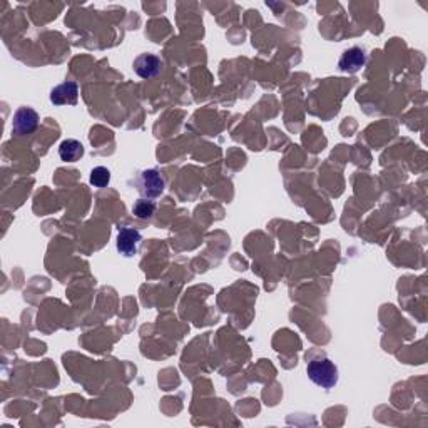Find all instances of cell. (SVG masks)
Wrapping results in <instances>:
<instances>
[{
  "label": "cell",
  "instance_id": "obj_9",
  "mask_svg": "<svg viewBox=\"0 0 428 428\" xmlns=\"http://www.w3.org/2000/svg\"><path fill=\"white\" fill-rule=\"evenodd\" d=\"M132 213H134L136 218L139 219H147L151 218L154 213H156V203L149 199H138L132 206Z\"/></svg>",
  "mask_w": 428,
  "mask_h": 428
},
{
  "label": "cell",
  "instance_id": "obj_6",
  "mask_svg": "<svg viewBox=\"0 0 428 428\" xmlns=\"http://www.w3.org/2000/svg\"><path fill=\"white\" fill-rule=\"evenodd\" d=\"M162 67V60L158 58L156 54H146L138 55L134 60V72L139 75L141 79H153L161 72Z\"/></svg>",
  "mask_w": 428,
  "mask_h": 428
},
{
  "label": "cell",
  "instance_id": "obj_3",
  "mask_svg": "<svg viewBox=\"0 0 428 428\" xmlns=\"http://www.w3.org/2000/svg\"><path fill=\"white\" fill-rule=\"evenodd\" d=\"M39 114L34 111L32 108H18L17 112L14 114V123H12V131L18 136L32 134L39 126Z\"/></svg>",
  "mask_w": 428,
  "mask_h": 428
},
{
  "label": "cell",
  "instance_id": "obj_10",
  "mask_svg": "<svg viewBox=\"0 0 428 428\" xmlns=\"http://www.w3.org/2000/svg\"><path fill=\"white\" fill-rule=\"evenodd\" d=\"M90 184L96 186V188H105L109 183H111V171L104 166H97L90 171V177H89Z\"/></svg>",
  "mask_w": 428,
  "mask_h": 428
},
{
  "label": "cell",
  "instance_id": "obj_8",
  "mask_svg": "<svg viewBox=\"0 0 428 428\" xmlns=\"http://www.w3.org/2000/svg\"><path fill=\"white\" fill-rule=\"evenodd\" d=\"M59 156L64 162H75L84 156V146L75 139H66L59 147Z\"/></svg>",
  "mask_w": 428,
  "mask_h": 428
},
{
  "label": "cell",
  "instance_id": "obj_1",
  "mask_svg": "<svg viewBox=\"0 0 428 428\" xmlns=\"http://www.w3.org/2000/svg\"><path fill=\"white\" fill-rule=\"evenodd\" d=\"M306 373H308L310 380L314 385L321 386V388L329 390L338 383V368L327 357H316L310 360L308 366H306Z\"/></svg>",
  "mask_w": 428,
  "mask_h": 428
},
{
  "label": "cell",
  "instance_id": "obj_2",
  "mask_svg": "<svg viewBox=\"0 0 428 428\" xmlns=\"http://www.w3.org/2000/svg\"><path fill=\"white\" fill-rule=\"evenodd\" d=\"M138 186L139 192H141L144 198H158L164 191V177L156 169H146V171L141 173Z\"/></svg>",
  "mask_w": 428,
  "mask_h": 428
},
{
  "label": "cell",
  "instance_id": "obj_4",
  "mask_svg": "<svg viewBox=\"0 0 428 428\" xmlns=\"http://www.w3.org/2000/svg\"><path fill=\"white\" fill-rule=\"evenodd\" d=\"M142 236L136 228H121L119 234H117V251L123 256L132 257L138 253V246L141 243Z\"/></svg>",
  "mask_w": 428,
  "mask_h": 428
},
{
  "label": "cell",
  "instance_id": "obj_7",
  "mask_svg": "<svg viewBox=\"0 0 428 428\" xmlns=\"http://www.w3.org/2000/svg\"><path fill=\"white\" fill-rule=\"evenodd\" d=\"M77 97L79 87L74 81L64 82L51 90V102L54 105H75Z\"/></svg>",
  "mask_w": 428,
  "mask_h": 428
},
{
  "label": "cell",
  "instance_id": "obj_5",
  "mask_svg": "<svg viewBox=\"0 0 428 428\" xmlns=\"http://www.w3.org/2000/svg\"><path fill=\"white\" fill-rule=\"evenodd\" d=\"M366 62V52L362 47H350L343 52L342 58L338 60V67L342 72L347 74H355L365 66Z\"/></svg>",
  "mask_w": 428,
  "mask_h": 428
}]
</instances>
